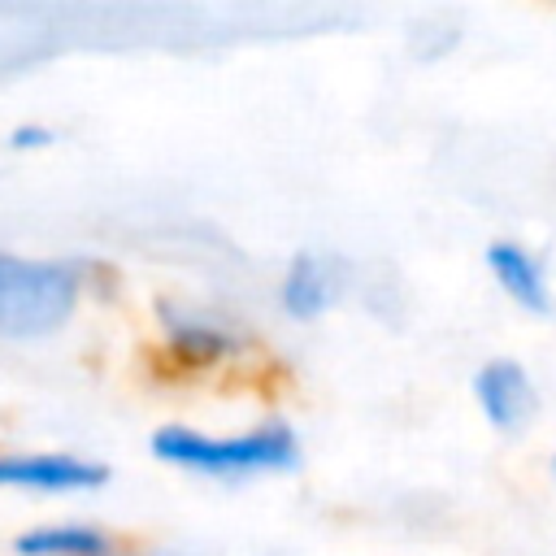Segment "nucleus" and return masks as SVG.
<instances>
[{
  "mask_svg": "<svg viewBox=\"0 0 556 556\" xmlns=\"http://www.w3.org/2000/svg\"><path fill=\"white\" fill-rule=\"evenodd\" d=\"M152 456L178 469L239 478V473H287L300 465V439L287 421H265L248 434H200L191 426H161Z\"/></svg>",
  "mask_w": 556,
  "mask_h": 556,
  "instance_id": "1",
  "label": "nucleus"
},
{
  "mask_svg": "<svg viewBox=\"0 0 556 556\" xmlns=\"http://www.w3.org/2000/svg\"><path fill=\"white\" fill-rule=\"evenodd\" d=\"M78 269L61 261H26L0 252V334L39 339L70 321L78 304Z\"/></svg>",
  "mask_w": 556,
  "mask_h": 556,
  "instance_id": "2",
  "label": "nucleus"
},
{
  "mask_svg": "<svg viewBox=\"0 0 556 556\" xmlns=\"http://www.w3.org/2000/svg\"><path fill=\"white\" fill-rule=\"evenodd\" d=\"M473 404L482 413V421L495 434H521L530 430L534 413H539V387L534 374L517 361V356H491L473 369L469 378Z\"/></svg>",
  "mask_w": 556,
  "mask_h": 556,
  "instance_id": "3",
  "label": "nucleus"
},
{
  "mask_svg": "<svg viewBox=\"0 0 556 556\" xmlns=\"http://www.w3.org/2000/svg\"><path fill=\"white\" fill-rule=\"evenodd\" d=\"M482 265H486L491 282L500 287V295L508 304H517L521 313L547 317L556 308L547 265H543V256L530 243H521V239H491L486 252H482Z\"/></svg>",
  "mask_w": 556,
  "mask_h": 556,
  "instance_id": "4",
  "label": "nucleus"
},
{
  "mask_svg": "<svg viewBox=\"0 0 556 556\" xmlns=\"http://www.w3.org/2000/svg\"><path fill=\"white\" fill-rule=\"evenodd\" d=\"M104 482H109V469L87 460V456H70V452H0V486H13V491L65 495V491H96Z\"/></svg>",
  "mask_w": 556,
  "mask_h": 556,
  "instance_id": "5",
  "label": "nucleus"
},
{
  "mask_svg": "<svg viewBox=\"0 0 556 556\" xmlns=\"http://www.w3.org/2000/svg\"><path fill=\"white\" fill-rule=\"evenodd\" d=\"M156 308H161V326H165L169 352L191 361V365H217V361H226V356H235L243 348L239 330L217 313L169 304V300H161Z\"/></svg>",
  "mask_w": 556,
  "mask_h": 556,
  "instance_id": "6",
  "label": "nucleus"
},
{
  "mask_svg": "<svg viewBox=\"0 0 556 556\" xmlns=\"http://www.w3.org/2000/svg\"><path fill=\"white\" fill-rule=\"evenodd\" d=\"M348 287V274L334 256H321V252H300L291 256V265L282 269V282H278V304L287 317L295 321H313L321 317L330 304H339Z\"/></svg>",
  "mask_w": 556,
  "mask_h": 556,
  "instance_id": "7",
  "label": "nucleus"
},
{
  "mask_svg": "<svg viewBox=\"0 0 556 556\" xmlns=\"http://www.w3.org/2000/svg\"><path fill=\"white\" fill-rule=\"evenodd\" d=\"M13 547H17V556H113V539L83 521L35 526V530L17 534Z\"/></svg>",
  "mask_w": 556,
  "mask_h": 556,
  "instance_id": "8",
  "label": "nucleus"
},
{
  "mask_svg": "<svg viewBox=\"0 0 556 556\" xmlns=\"http://www.w3.org/2000/svg\"><path fill=\"white\" fill-rule=\"evenodd\" d=\"M9 143H13V148H48V143H52V130H48V126H17V130L9 135Z\"/></svg>",
  "mask_w": 556,
  "mask_h": 556,
  "instance_id": "9",
  "label": "nucleus"
},
{
  "mask_svg": "<svg viewBox=\"0 0 556 556\" xmlns=\"http://www.w3.org/2000/svg\"><path fill=\"white\" fill-rule=\"evenodd\" d=\"M130 556H195V552H130Z\"/></svg>",
  "mask_w": 556,
  "mask_h": 556,
  "instance_id": "10",
  "label": "nucleus"
},
{
  "mask_svg": "<svg viewBox=\"0 0 556 556\" xmlns=\"http://www.w3.org/2000/svg\"><path fill=\"white\" fill-rule=\"evenodd\" d=\"M552 473H556V452H552Z\"/></svg>",
  "mask_w": 556,
  "mask_h": 556,
  "instance_id": "11",
  "label": "nucleus"
}]
</instances>
